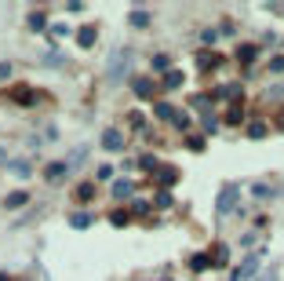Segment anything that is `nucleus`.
<instances>
[{
    "instance_id": "ddd939ff",
    "label": "nucleus",
    "mask_w": 284,
    "mask_h": 281,
    "mask_svg": "<svg viewBox=\"0 0 284 281\" xmlns=\"http://www.w3.org/2000/svg\"><path fill=\"white\" fill-rule=\"evenodd\" d=\"M157 179H161V186H171V183L179 179V172L175 168H157Z\"/></svg>"
},
{
    "instance_id": "473e14b6",
    "label": "nucleus",
    "mask_w": 284,
    "mask_h": 281,
    "mask_svg": "<svg viewBox=\"0 0 284 281\" xmlns=\"http://www.w3.org/2000/svg\"><path fill=\"white\" fill-rule=\"evenodd\" d=\"M131 208H135V215H146V212H150V205H146V201H135Z\"/></svg>"
},
{
    "instance_id": "f8f14e48",
    "label": "nucleus",
    "mask_w": 284,
    "mask_h": 281,
    "mask_svg": "<svg viewBox=\"0 0 284 281\" xmlns=\"http://www.w3.org/2000/svg\"><path fill=\"white\" fill-rule=\"evenodd\" d=\"M77 44H81V48H91V44H95V26H81V33H77Z\"/></svg>"
},
{
    "instance_id": "9b49d317",
    "label": "nucleus",
    "mask_w": 284,
    "mask_h": 281,
    "mask_svg": "<svg viewBox=\"0 0 284 281\" xmlns=\"http://www.w3.org/2000/svg\"><path fill=\"white\" fill-rule=\"evenodd\" d=\"M69 227H73V230H88V227H91V215H88V212H73V215H69Z\"/></svg>"
},
{
    "instance_id": "4be33fe9",
    "label": "nucleus",
    "mask_w": 284,
    "mask_h": 281,
    "mask_svg": "<svg viewBox=\"0 0 284 281\" xmlns=\"http://www.w3.org/2000/svg\"><path fill=\"white\" fill-rule=\"evenodd\" d=\"M219 95H223V99H226V95H230V99H241V84H226Z\"/></svg>"
},
{
    "instance_id": "2f4dec72",
    "label": "nucleus",
    "mask_w": 284,
    "mask_h": 281,
    "mask_svg": "<svg viewBox=\"0 0 284 281\" xmlns=\"http://www.w3.org/2000/svg\"><path fill=\"white\" fill-rule=\"evenodd\" d=\"M241 117H244V114H241V106H233V110L226 114V121H230V124H237V121H241Z\"/></svg>"
},
{
    "instance_id": "c9c22d12",
    "label": "nucleus",
    "mask_w": 284,
    "mask_h": 281,
    "mask_svg": "<svg viewBox=\"0 0 284 281\" xmlns=\"http://www.w3.org/2000/svg\"><path fill=\"white\" fill-rule=\"evenodd\" d=\"M270 8H273V11H277V15H284V4H270Z\"/></svg>"
},
{
    "instance_id": "f3484780",
    "label": "nucleus",
    "mask_w": 284,
    "mask_h": 281,
    "mask_svg": "<svg viewBox=\"0 0 284 281\" xmlns=\"http://www.w3.org/2000/svg\"><path fill=\"white\" fill-rule=\"evenodd\" d=\"M77 197H81V201H91V197H95V183H81V186H77Z\"/></svg>"
},
{
    "instance_id": "9d476101",
    "label": "nucleus",
    "mask_w": 284,
    "mask_h": 281,
    "mask_svg": "<svg viewBox=\"0 0 284 281\" xmlns=\"http://www.w3.org/2000/svg\"><path fill=\"white\" fill-rule=\"evenodd\" d=\"M84 161H88V146H77V150L69 153V161H66V164H69V172H73V168H81Z\"/></svg>"
},
{
    "instance_id": "5701e85b",
    "label": "nucleus",
    "mask_w": 284,
    "mask_h": 281,
    "mask_svg": "<svg viewBox=\"0 0 284 281\" xmlns=\"http://www.w3.org/2000/svg\"><path fill=\"white\" fill-rule=\"evenodd\" d=\"M109 223H113V227H128V212H113V215H109Z\"/></svg>"
},
{
    "instance_id": "1a4fd4ad",
    "label": "nucleus",
    "mask_w": 284,
    "mask_h": 281,
    "mask_svg": "<svg viewBox=\"0 0 284 281\" xmlns=\"http://www.w3.org/2000/svg\"><path fill=\"white\" fill-rule=\"evenodd\" d=\"M26 201H29V194H26V190H15V194H8V197H4V208H22Z\"/></svg>"
},
{
    "instance_id": "7ed1b4c3",
    "label": "nucleus",
    "mask_w": 284,
    "mask_h": 281,
    "mask_svg": "<svg viewBox=\"0 0 284 281\" xmlns=\"http://www.w3.org/2000/svg\"><path fill=\"white\" fill-rule=\"evenodd\" d=\"M153 114L161 117V121H171L175 128H189V117H186V114H179L171 102H157V106H153Z\"/></svg>"
},
{
    "instance_id": "7c9ffc66",
    "label": "nucleus",
    "mask_w": 284,
    "mask_h": 281,
    "mask_svg": "<svg viewBox=\"0 0 284 281\" xmlns=\"http://www.w3.org/2000/svg\"><path fill=\"white\" fill-rule=\"evenodd\" d=\"M255 194H259V197H273V186H266V183H259V186H255Z\"/></svg>"
},
{
    "instance_id": "a878e982",
    "label": "nucleus",
    "mask_w": 284,
    "mask_h": 281,
    "mask_svg": "<svg viewBox=\"0 0 284 281\" xmlns=\"http://www.w3.org/2000/svg\"><path fill=\"white\" fill-rule=\"evenodd\" d=\"M248 135H251V139H262V135H266V124H259V121H255V124L248 128Z\"/></svg>"
},
{
    "instance_id": "4468645a",
    "label": "nucleus",
    "mask_w": 284,
    "mask_h": 281,
    "mask_svg": "<svg viewBox=\"0 0 284 281\" xmlns=\"http://www.w3.org/2000/svg\"><path fill=\"white\" fill-rule=\"evenodd\" d=\"M131 26H138V29L150 26V11H146V8H135V11H131Z\"/></svg>"
},
{
    "instance_id": "dca6fc26",
    "label": "nucleus",
    "mask_w": 284,
    "mask_h": 281,
    "mask_svg": "<svg viewBox=\"0 0 284 281\" xmlns=\"http://www.w3.org/2000/svg\"><path fill=\"white\" fill-rule=\"evenodd\" d=\"M164 88H182V73L179 70H168L164 73Z\"/></svg>"
},
{
    "instance_id": "423d86ee",
    "label": "nucleus",
    "mask_w": 284,
    "mask_h": 281,
    "mask_svg": "<svg viewBox=\"0 0 284 281\" xmlns=\"http://www.w3.org/2000/svg\"><path fill=\"white\" fill-rule=\"evenodd\" d=\"M62 176H69V164H66V161H55V164L44 168V179H47V183H58Z\"/></svg>"
},
{
    "instance_id": "c756f323",
    "label": "nucleus",
    "mask_w": 284,
    "mask_h": 281,
    "mask_svg": "<svg viewBox=\"0 0 284 281\" xmlns=\"http://www.w3.org/2000/svg\"><path fill=\"white\" fill-rule=\"evenodd\" d=\"M270 73H284V55H277V59L270 62Z\"/></svg>"
},
{
    "instance_id": "412c9836",
    "label": "nucleus",
    "mask_w": 284,
    "mask_h": 281,
    "mask_svg": "<svg viewBox=\"0 0 284 281\" xmlns=\"http://www.w3.org/2000/svg\"><path fill=\"white\" fill-rule=\"evenodd\" d=\"M47 33H51V37H69V26H66V22H55Z\"/></svg>"
},
{
    "instance_id": "f257e3e1",
    "label": "nucleus",
    "mask_w": 284,
    "mask_h": 281,
    "mask_svg": "<svg viewBox=\"0 0 284 281\" xmlns=\"http://www.w3.org/2000/svg\"><path fill=\"white\" fill-rule=\"evenodd\" d=\"M237 197H241V190H237L233 183H226L223 190H219V197H215V215H230L237 208Z\"/></svg>"
},
{
    "instance_id": "6ab92c4d",
    "label": "nucleus",
    "mask_w": 284,
    "mask_h": 281,
    "mask_svg": "<svg viewBox=\"0 0 284 281\" xmlns=\"http://www.w3.org/2000/svg\"><path fill=\"white\" fill-rule=\"evenodd\" d=\"M29 26H33V29H47V19L40 11H33V15H29Z\"/></svg>"
},
{
    "instance_id": "bb28decb",
    "label": "nucleus",
    "mask_w": 284,
    "mask_h": 281,
    "mask_svg": "<svg viewBox=\"0 0 284 281\" xmlns=\"http://www.w3.org/2000/svg\"><path fill=\"white\" fill-rule=\"evenodd\" d=\"M11 172H15V176H29V164H26V161H15Z\"/></svg>"
},
{
    "instance_id": "aec40b11",
    "label": "nucleus",
    "mask_w": 284,
    "mask_h": 281,
    "mask_svg": "<svg viewBox=\"0 0 284 281\" xmlns=\"http://www.w3.org/2000/svg\"><path fill=\"white\" fill-rule=\"evenodd\" d=\"M15 102H33V91L29 88H15Z\"/></svg>"
},
{
    "instance_id": "f704fd0d",
    "label": "nucleus",
    "mask_w": 284,
    "mask_h": 281,
    "mask_svg": "<svg viewBox=\"0 0 284 281\" xmlns=\"http://www.w3.org/2000/svg\"><path fill=\"white\" fill-rule=\"evenodd\" d=\"M259 281H277V274H262V277H259Z\"/></svg>"
},
{
    "instance_id": "39448f33",
    "label": "nucleus",
    "mask_w": 284,
    "mask_h": 281,
    "mask_svg": "<svg viewBox=\"0 0 284 281\" xmlns=\"http://www.w3.org/2000/svg\"><path fill=\"white\" fill-rule=\"evenodd\" d=\"M102 146L113 150V153L124 150V132H120V128H106V132H102Z\"/></svg>"
},
{
    "instance_id": "b1692460",
    "label": "nucleus",
    "mask_w": 284,
    "mask_h": 281,
    "mask_svg": "<svg viewBox=\"0 0 284 281\" xmlns=\"http://www.w3.org/2000/svg\"><path fill=\"white\" fill-rule=\"evenodd\" d=\"M208 263H211V256H193V259H189V267H193V270H204Z\"/></svg>"
},
{
    "instance_id": "a211bd4d",
    "label": "nucleus",
    "mask_w": 284,
    "mask_h": 281,
    "mask_svg": "<svg viewBox=\"0 0 284 281\" xmlns=\"http://www.w3.org/2000/svg\"><path fill=\"white\" fill-rule=\"evenodd\" d=\"M230 252H226V245H215V252H211V263H226Z\"/></svg>"
},
{
    "instance_id": "2eb2a0df",
    "label": "nucleus",
    "mask_w": 284,
    "mask_h": 281,
    "mask_svg": "<svg viewBox=\"0 0 284 281\" xmlns=\"http://www.w3.org/2000/svg\"><path fill=\"white\" fill-rule=\"evenodd\" d=\"M197 66H200V70H208V66H219V55H211V51H200V55H197Z\"/></svg>"
},
{
    "instance_id": "f03ea898",
    "label": "nucleus",
    "mask_w": 284,
    "mask_h": 281,
    "mask_svg": "<svg viewBox=\"0 0 284 281\" xmlns=\"http://www.w3.org/2000/svg\"><path fill=\"white\" fill-rule=\"evenodd\" d=\"M128 62H131V51L128 48H117L113 51V59H109V81H113V84L128 73Z\"/></svg>"
},
{
    "instance_id": "72a5a7b5",
    "label": "nucleus",
    "mask_w": 284,
    "mask_h": 281,
    "mask_svg": "<svg viewBox=\"0 0 284 281\" xmlns=\"http://www.w3.org/2000/svg\"><path fill=\"white\" fill-rule=\"evenodd\" d=\"M11 77V62H0V81H8Z\"/></svg>"
},
{
    "instance_id": "6e6552de",
    "label": "nucleus",
    "mask_w": 284,
    "mask_h": 281,
    "mask_svg": "<svg viewBox=\"0 0 284 281\" xmlns=\"http://www.w3.org/2000/svg\"><path fill=\"white\" fill-rule=\"evenodd\" d=\"M135 95L138 99H153V81H150V77H138V81H135Z\"/></svg>"
},
{
    "instance_id": "e433bc0d",
    "label": "nucleus",
    "mask_w": 284,
    "mask_h": 281,
    "mask_svg": "<svg viewBox=\"0 0 284 281\" xmlns=\"http://www.w3.org/2000/svg\"><path fill=\"white\" fill-rule=\"evenodd\" d=\"M0 281H11V277H4V274H0Z\"/></svg>"
},
{
    "instance_id": "cd10ccee",
    "label": "nucleus",
    "mask_w": 284,
    "mask_h": 281,
    "mask_svg": "<svg viewBox=\"0 0 284 281\" xmlns=\"http://www.w3.org/2000/svg\"><path fill=\"white\" fill-rule=\"evenodd\" d=\"M168 205H171V194L161 190V194H157V208H168Z\"/></svg>"
},
{
    "instance_id": "c85d7f7f",
    "label": "nucleus",
    "mask_w": 284,
    "mask_h": 281,
    "mask_svg": "<svg viewBox=\"0 0 284 281\" xmlns=\"http://www.w3.org/2000/svg\"><path fill=\"white\" fill-rule=\"evenodd\" d=\"M138 164H142V168H146V172H157V157H150V153H146V157H142Z\"/></svg>"
},
{
    "instance_id": "393cba45",
    "label": "nucleus",
    "mask_w": 284,
    "mask_h": 281,
    "mask_svg": "<svg viewBox=\"0 0 284 281\" xmlns=\"http://www.w3.org/2000/svg\"><path fill=\"white\" fill-rule=\"evenodd\" d=\"M237 59H241V62H251V59H255V48H251V44H244V48L237 51Z\"/></svg>"
},
{
    "instance_id": "20e7f679",
    "label": "nucleus",
    "mask_w": 284,
    "mask_h": 281,
    "mask_svg": "<svg viewBox=\"0 0 284 281\" xmlns=\"http://www.w3.org/2000/svg\"><path fill=\"white\" fill-rule=\"evenodd\" d=\"M255 270H259V256H248L241 267H237V274L230 281H248V277H255Z\"/></svg>"
},
{
    "instance_id": "0eeeda50",
    "label": "nucleus",
    "mask_w": 284,
    "mask_h": 281,
    "mask_svg": "<svg viewBox=\"0 0 284 281\" xmlns=\"http://www.w3.org/2000/svg\"><path fill=\"white\" fill-rule=\"evenodd\" d=\"M131 194H135V183H131V179H117V183H113V197H117V201H128Z\"/></svg>"
}]
</instances>
